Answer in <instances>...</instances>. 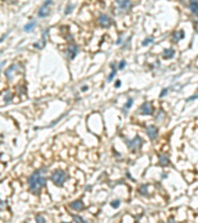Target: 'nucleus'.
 Returning a JSON list of instances; mask_svg holds the SVG:
<instances>
[{"label": "nucleus", "instance_id": "f257e3e1", "mask_svg": "<svg viewBox=\"0 0 198 223\" xmlns=\"http://www.w3.org/2000/svg\"><path fill=\"white\" fill-rule=\"evenodd\" d=\"M48 171L47 168H41L33 171V174L28 178V184L30 191L34 195H39L42 187L47 184V178L44 175Z\"/></svg>", "mask_w": 198, "mask_h": 223}, {"label": "nucleus", "instance_id": "f03ea898", "mask_svg": "<svg viewBox=\"0 0 198 223\" xmlns=\"http://www.w3.org/2000/svg\"><path fill=\"white\" fill-rule=\"evenodd\" d=\"M50 178L55 186L61 187L64 186V182H66V180L68 178V174H66L64 169H57L52 173V176H51Z\"/></svg>", "mask_w": 198, "mask_h": 223}, {"label": "nucleus", "instance_id": "7ed1b4c3", "mask_svg": "<svg viewBox=\"0 0 198 223\" xmlns=\"http://www.w3.org/2000/svg\"><path fill=\"white\" fill-rule=\"evenodd\" d=\"M142 144H143V139L140 136H136L134 139L127 142V147L129 148V150L133 152H137L142 147Z\"/></svg>", "mask_w": 198, "mask_h": 223}, {"label": "nucleus", "instance_id": "20e7f679", "mask_svg": "<svg viewBox=\"0 0 198 223\" xmlns=\"http://www.w3.org/2000/svg\"><path fill=\"white\" fill-rule=\"evenodd\" d=\"M52 4H53V1H51V0L46 1L45 3L42 5V7L39 9V11H38V16L40 18L48 17L49 15L51 14V9L49 8V5H52Z\"/></svg>", "mask_w": 198, "mask_h": 223}, {"label": "nucleus", "instance_id": "39448f33", "mask_svg": "<svg viewBox=\"0 0 198 223\" xmlns=\"http://www.w3.org/2000/svg\"><path fill=\"white\" fill-rule=\"evenodd\" d=\"M139 112L141 115H152L153 114V107L152 104L150 103L149 101L144 102L139 108Z\"/></svg>", "mask_w": 198, "mask_h": 223}, {"label": "nucleus", "instance_id": "423d86ee", "mask_svg": "<svg viewBox=\"0 0 198 223\" xmlns=\"http://www.w3.org/2000/svg\"><path fill=\"white\" fill-rule=\"evenodd\" d=\"M146 133H147V135L149 136V138H150L152 141H153V140H155L157 138V135H159V129H157L155 126H153V125H151V126H149L148 128L146 129Z\"/></svg>", "mask_w": 198, "mask_h": 223}, {"label": "nucleus", "instance_id": "0eeeda50", "mask_svg": "<svg viewBox=\"0 0 198 223\" xmlns=\"http://www.w3.org/2000/svg\"><path fill=\"white\" fill-rule=\"evenodd\" d=\"M77 53H78V46L73 44L68 48V51H66V57H68V59H70V60H73L75 57H76Z\"/></svg>", "mask_w": 198, "mask_h": 223}, {"label": "nucleus", "instance_id": "6e6552de", "mask_svg": "<svg viewBox=\"0 0 198 223\" xmlns=\"http://www.w3.org/2000/svg\"><path fill=\"white\" fill-rule=\"evenodd\" d=\"M99 23L103 28H108L111 25V19L108 15L106 14H100L99 15Z\"/></svg>", "mask_w": 198, "mask_h": 223}, {"label": "nucleus", "instance_id": "1a4fd4ad", "mask_svg": "<svg viewBox=\"0 0 198 223\" xmlns=\"http://www.w3.org/2000/svg\"><path fill=\"white\" fill-rule=\"evenodd\" d=\"M70 207L75 211H80L84 208V203L81 199H76L74 201H72L70 203Z\"/></svg>", "mask_w": 198, "mask_h": 223}, {"label": "nucleus", "instance_id": "9d476101", "mask_svg": "<svg viewBox=\"0 0 198 223\" xmlns=\"http://www.w3.org/2000/svg\"><path fill=\"white\" fill-rule=\"evenodd\" d=\"M48 32H49V29H47V30H45L43 32V38H42V40L40 42H38V43H35L33 46H34V48L38 49V50H42V49L45 47L46 45V37L47 35H48Z\"/></svg>", "mask_w": 198, "mask_h": 223}, {"label": "nucleus", "instance_id": "9b49d317", "mask_svg": "<svg viewBox=\"0 0 198 223\" xmlns=\"http://www.w3.org/2000/svg\"><path fill=\"white\" fill-rule=\"evenodd\" d=\"M175 55V51L173 49H164V52H162V57L164 58L166 60H168V59H172Z\"/></svg>", "mask_w": 198, "mask_h": 223}, {"label": "nucleus", "instance_id": "f8f14e48", "mask_svg": "<svg viewBox=\"0 0 198 223\" xmlns=\"http://www.w3.org/2000/svg\"><path fill=\"white\" fill-rule=\"evenodd\" d=\"M184 38V31L180 30L177 32H174L172 34V41L173 42H178L180 40H182Z\"/></svg>", "mask_w": 198, "mask_h": 223}, {"label": "nucleus", "instance_id": "ddd939ff", "mask_svg": "<svg viewBox=\"0 0 198 223\" xmlns=\"http://www.w3.org/2000/svg\"><path fill=\"white\" fill-rule=\"evenodd\" d=\"M111 73L108 75L107 77V81L108 82H111L113 80V79L115 77V75H116L117 73V68H116V66H115V64H111Z\"/></svg>", "mask_w": 198, "mask_h": 223}, {"label": "nucleus", "instance_id": "4468645a", "mask_svg": "<svg viewBox=\"0 0 198 223\" xmlns=\"http://www.w3.org/2000/svg\"><path fill=\"white\" fill-rule=\"evenodd\" d=\"M116 2H117L118 5H119V8L121 9L122 11L127 10V9H128L131 6V2L128 1V0H126V1H121V0H118V1H116Z\"/></svg>", "mask_w": 198, "mask_h": 223}, {"label": "nucleus", "instance_id": "2eb2a0df", "mask_svg": "<svg viewBox=\"0 0 198 223\" xmlns=\"http://www.w3.org/2000/svg\"><path fill=\"white\" fill-rule=\"evenodd\" d=\"M36 26H37V22L36 21H31V22H29L28 24H26V25L24 26L23 30L25 31V32H31V31H32Z\"/></svg>", "mask_w": 198, "mask_h": 223}, {"label": "nucleus", "instance_id": "dca6fc26", "mask_svg": "<svg viewBox=\"0 0 198 223\" xmlns=\"http://www.w3.org/2000/svg\"><path fill=\"white\" fill-rule=\"evenodd\" d=\"M159 163L161 166L166 167L170 164V160H168V158L166 157V156H159Z\"/></svg>", "mask_w": 198, "mask_h": 223}, {"label": "nucleus", "instance_id": "f3484780", "mask_svg": "<svg viewBox=\"0 0 198 223\" xmlns=\"http://www.w3.org/2000/svg\"><path fill=\"white\" fill-rule=\"evenodd\" d=\"M189 8H190L191 12L197 14L198 13V1H191L189 3Z\"/></svg>", "mask_w": 198, "mask_h": 223}, {"label": "nucleus", "instance_id": "a211bd4d", "mask_svg": "<svg viewBox=\"0 0 198 223\" xmlns=\"http://www.w3.org/2000/svg\"><path fill=\"white\" fill-rule=\"evenodd\" d=\"M139 193L141 195H148V184H141L139 187Z\"/></svg>", "mask_w": 198, "mask_h": 223}, {"label": "nucleus", "instance_id": "6ab92c4d", "mask_svg": "<svg viewBox=\"0 0 198 223\" xmlns=\"http://www.w3.org/2000/svg\"><path fill=\"white\" fill-rule=\"evenodd\" d=\"M17 68H18V66H17L16 64H12V66H10L9 68H8L7 70H6V71H5L6 77H7V79H9V77H10V73H12L13 71L16 70Z\"/></svg>", "mask_w": 198, "mask_h": 223}, {"label": "nucleus", "instance_id": "aec40b11", "mask_svg": "<svg viewBox=\"0 0 198 223\" xmlns=\"http://www.w3.org/2000/svg\"><path fill=\"white\" fill-rule=\"evenodd\" d=\"M72 217L75 221V223H87V221H86L85 219H83V217H81V216H79V215H74V214H72Z\"/></svg>", "mask_w": 198, "mask_h": 223}, {"label": "nucleus", "instance_id": "412c9836", "mask_svg": "<svg viewBox=\"0 0 198 223\" xmlns=\"http://www.w3.org/2000/svg\"><path fill=\"white\" fill-rule=\"evenodd\" d=\"M74 7H75L74 4L68 3V5H66V10H64V14H66V15L70 14V13L72 12V10H73V8H74Z\"/></svg>", "mask_w": 198, "mask_h": 223}, {"label": "nucleus", "instance_id": "4be33fe9", "mask_svg": "<svg viewBox=\"0 0 198 223\" xmlns=\"http://www.w3.org/2000/svg\"><path fill=\"white\" fill-rule=\"evenodd\" d=\"M133 102H134V99L133 98H131V97H129L128 99H127V101H126V103H125V105H124V109H130L131 107H132V105H133Z\"/></svg>", "mask_w": 198, "mask_h": 223}, {"label": "nucleus", "instance_id": "5701e85b", "mask_svg": "<svg viewBox=\"0 0 198 223\" xmlns=\"http://www.w3.org/2000/svg\"><path fill=\"white\" fill-rule=\"evenodd\" d=\"M120 204H121L120 199H115V200H113V201L110 202V205L113 207V208H118V207L120 206Z\"/></svg>", "mask_w": 198, "mask_h": 223}, {"label": "nucleus", "instance_id": "b1692460", "mask_svg": "<svg viewBox=\"0 0 198 223\" xmlns=\"http://www.w3.org/2000/svg\"><path fill=\"white\" fill-rule=\"evenodd\" d=\"M153 42V38H147V39H145L144 41L142 42V46L146 47V46H148V45L152 44Z\"/></svg>", "mask_w": 198, "mask_h": 223}, {"label": "nucleus", "instance_id": "393cba45", "mask_svg": "<svg viewBox=\"0 0 198 223\" xmlns=\"http://www.w3.org/2000/svg\"><path fill=\"white\" fill-rule=\"evenodd\" d=\"M126 64H127V62H126L125 60H122V61H120V62H119V66H118V68H119L120 70H123L124 68H126Z\"/></svg>", "mask_w": 198, "mask_h": 223}, {"label": "nucleus", "instance_id": "a878e982", "mask_svg": "<svg viewBox=\"0 0 198 223\" xmlns=\"http://www.w3.org/2000/svg\"><path fill=\"white\" fill-rule=\"evenodd\" d=\"M36 222L37 223H46V219L44 218V216L37 215L36 216Z\"/></svg>", "mask_w": 198, "mask_h": 223}, {"label": "nucleus", "instance_id": "bb28decb", "mask_svg": "<svg viewBox=\"0 0 198 223\" xmlns=\"http://www.w3.org/2000/svg\"><path fill=\"white\" fill-rule=\"evenodd\" d=\"M64 116H66V114H63V115H61V117H59V118H57V120H55V122H53V123H51L50 125H49V126H47V128H50V127H53V126H55V124H57V122H59V120H61V118H63V117H64Z\"/></svg>", "mask_w": 198, "mask_h": 223}, {"label": "nucleus", "instance_id": "cd10ccee", "mask_svg": "<svg viewBox=\"0 0 198 223\" xmlns=\"http://www.w3.org/2000/svg\"><path fill=\"white\" fill-rule=\"evenodd\" d=\"M168 88H164L161 91V93H159V97H164L166 96V94H168Z\"/></svg>", "mask_w": 198, "mask_h": 223}, {"label": "nucleus", "instance_id": "c85d7f7f", "mask_svg": "<svg viewBox=\"0 0 198 223\" xmlns=\"http://www.w3.org/2000/svg\"><path fill=\"white\" fill-rule=\"evenodd\" d=\"M11 99H12V96H11L10 93H7V95H6V96L4 97V101H5L6 103H9Z\"/></svg>", "mask_w": 198, "mask_h": 223}, {"label": "nucleus", "instance_id": "c756f323", "mask_svg": "<svg viewBox=\"0 0 198 223\" xmlns=\"http://www.w3.org/2000/svg\"><path fill=\"white\" fill-rule=\"evenodd\" d=\"M120 85H121V80H120V79L116 80V83H115V88H119Z\"/></svg>", "mask_w": 198, "mask_h": 223}, {"label": "nucleus", "instance_id": "7c9ffc66", "mask_svg": "<svg viewBox=\"0 0 198 223\" xmlns=\"http://www.w3.org/2000/svg\"><path fill=\"white\" fill-rule=\"evenodd\" d=\"M168 223H176V222H175V220H174V218H173V217H170V218H168Z\"/></svg>", "mask_w": 198, "mask_h": 223}, {"label": "nucleus", "instance_id": "2f4dec72", "mask_svg": "<svg viewBox=\"0 0 198 223\" xmlns=\"http://www.w3.org/2000/svg\"><path fill=\"white\" fill-rule=\"evenodd\" d=\"M196 98H198V95H193L192 97L187 98V101H190V100H193V99H196Z\"/></svg>", "mask_w": 198, "mask_h": 223}, {"label": "nucleus", "instance_id": "473e14b6", "mask_svg": "<svg viewBox=\"0 0 198 223\" xmlns=\"http://www.w3.org/2000/svg\"><path fill=\"white\" fill-rule=\"evenodd\" d=\"M88 89V86L87 85H84V86H82L81 87V91H86Z\"/></svg>", "mask_w": 198, "mask_h": 223}, {"label": "nucleus", "instance_id": "72a5a7b5", "mask_svg": "<svg viewBox=\"0 0 198 223\" xmlns=\"http://www.w3.org/2000/svg\"><path fill=\"white\" fill-rule=\"evenodd\" d=\"M121 43H122V38H119V39H118V41L116 42V44H117V45H120Z\"/></svg>", "mask_w": 198, "mask_h": 223}, {"label": "nucleus", "instance_id": "f704fd0d", "mask_svg": "<svg viewBox=\"0 0 198 223\" xmlns=\"http://www.w3.org/2000/svg\"><path fill=\"white\" fill-rule=\"evenodd\" d=\"M61 223H70V222H61Z\"/></svg>", "mask_w": 198, "mask_h": 223}]
</instances>
